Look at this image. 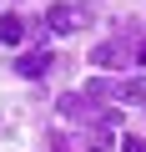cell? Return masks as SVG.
<instances>
[{
	"instance_id": "cell-1",
	"label": "cell",
	"mask_w": 146,
	"mask_h": 152,
	"mask_svg": "<svg viewBox=\"0 0 146 152\" xmlns=\"http://www.w3.org/2000/svg\"><path fill=\"white\" fill-rule=\"evenodd\" d=\"M60 117H70V122H111V112H96L86 96H60Z\"/></svg>"
},
{
	"instance_id": "cell-2",
	"label": "cell",
	"mask_w": 146,
	"mask_h": 152,
	"mask_svg": "<svg viewBox=\"0 0 146 152\" xmlns=\"http://www.w3.org/2000/svg\"><path fill=\"white\" fill-rule=\"evenodd\" d=\"M50 61H55L50 51H25V56L15 61V71H20V76H30V81H35V76H45V71H50Z\"/></svg>"
},
{
	"instance_id": "cell-3",
	"label": "cell",
	"mask_w": 146,
	"mask_h": 152,
	"mask_svg": "<svg viewBox=\"0 0 146 152\" xmlns=\"http://www.w3.org/2000/svg\"><path fill=\"white\" fill-rule=\"evenodd\" d=\"M45 26H50L55 36H70L81 20H76V10H70V5H50V10H45Z\"/></svg>"
},
{
	"instance_id": "cell-4",
	"label": "cell",
	"mask_w": 146,
	"mask_h": 152,
	"mask_svg": "<svg viewBox=\"0 0 146 152\" xmlns=\"http://www.w3.org/2000/svg\"><path fill=\"white\" fill-rule=\"evenodd\" d=\"M81 96H86V102H111V96L121 102V81H106V76H96V81H86V86H81Z\"/></svg>"
},
{
	"instance_id": "cell-5",
	"label": "cell",
	"mask_w": 146,
	"mask_h": 152,
	"mask_svg": "<svg viewBox=\"0 0 146 152\" xmlns=\"http://www.w3.org/2000/svg\"><path fill=\"white\" fill-rule=\"evenodd\" d=\"M91 61L111 71V66H121V61H126V46H121V41H101V46L91 51Z\"/></svg>"
},
{
	"instance_id": "cell-6",
	"label": "cell",
	"mask_w": 146,
	"mask_h": 152,
	"mask_svg": "<svg viewBox=\"0 0 146 152\" xmlns=\"http://www.w3.org/2000/svg\"><path fill=\"white\" fill-rule=\"evenodd\" d=\"M0 41H5V46H20L25 41V20L20 15H0Z\"/></svg>"
},
{
	"instance_id": "cell-7",
	"label": "cell",
	"mask_w": 146,
	"mask_h": 152,
	"mask_svg": "<svg viewBox=\"0 0 146 152\" xmlns=\"http://www.w3.org/2000/svg\"><path fill=\"white\" fill-rule=\"evenodd\" d=\"M121 96H126V102H146V76H131V81H121Z\"/></svg>"
},
{
	"instance_id": "cell-8",
	"label": "cell",
	"mask_w": 146,
	"mask_h": 152,
	"mask_svg": "<svg viewBox=\"0 0 146 152\" xmlns=\"http://www.w3.org/2000/svg\"><path fill=\"white\" fill-rule=\"evenodd\" d=\"M121 152H146V137H121Z\"/></svg>"
},
{
	"instance_id": "cell-9",
	"label": "cell",
	"mask_w": 146,
	"mask_h": 152,
	"mask_svg": "<svg viewBox=\"0 0 146 152\" xmlns=\"http://www.w3.org/2000/svg\"><path fill=\"white\" fill-rule=\"evenodd\" d=\"M50 147H55V152H76V147H70V137H50Z\"/></svg>"
},
{
	"instance_id": "cell-10",
	"label": "cell",
	"mask_w": 146,
	"mask_h": 152,
	"mask_svg": "<svg viewBox=\"0 0 146 152\" xmlns=\"http://www.w3.org/2000/svg\"><path fill=\"white\" fill-rule=\"evenodd\" d=\"M141 66H146V41H141Z\"/></svg>"
}]
</instances>
